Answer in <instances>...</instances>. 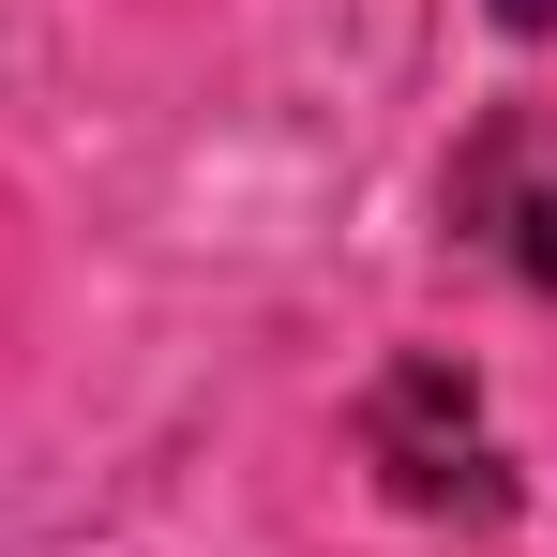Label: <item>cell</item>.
<instances>
[{"label":"cell","mask_w":557,"mask_h":557,"mask_svg":"<svg viewBox=\"0 0 557 557\" xmlns=\"http://www.w3.org/2000/svg\"><path fill=\"white\" fill-rule=\"evenodd\" d=\"M453 242L482 272H512L528 301H557V106H482L453 151Z\"/></svg>","instance_id":"cell-1"},{"label":"cell","mask_w":557,"mask_h":557,"mask_svg":"<svg viewBox=\"0 0 557 557\" xmlns=\"http://www.w3.org/2000/svg\"><path fill=\"white\" fill-rule=\"evenodd\" d=\"M376 467L407 512H497V437H482V392L453 362H392L376 376Z\"/></svg>","instance_id":"cell-2"},{"label":"cell","mask_w":557,"mask_h":557,"mask_svg":"<svg viewBox=\"0 0 557 557\" xmlns=\"http://www.w3.org/2000/svg\"><path fill=\"white\" fill-rule=\"evenodd\" d=\"M497 30H557V0H497Z\"/></svg>","instance_id":"cell-3"}]
</instances>
